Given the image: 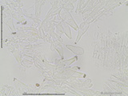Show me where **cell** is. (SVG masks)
<instances>
[{
  "label": "cell",
  "instance_id": "obj_2",
  "mask_svg": "<svg viewBox=\"0 0 128 96\" xmlns=\"http://www.w3.org/2000/svg\"><path fill=\"white\" fill-rule=\"evenodd\" d=\"M70 14L69 13H66V21L68 22V23L70 24V25L72 26H74L75 28V30H78V26H75V24H74V20L72 19V18L70 17Z\"/></svg>",
  "mask_w": 128,
  "mask_h": 96
},
{
  "label": "cell",
  "instance_id": "obj_1",
  "mask_svg": "<svg viewBox=\"0 0 128 96\" xmlns=\"http://www.w3.org/2000/svg\"><path fill=\"white\" fill-rule=\"evenodd\" d=\"M66 47L69 48L70 50H71L72 51L74 52V53L75 54H82L83 53V50H82L81 48H79V47H74V46H66Z\"/></svg>",
  "mask_w": 128,
  "mask_h": 96
}]
</instances>
